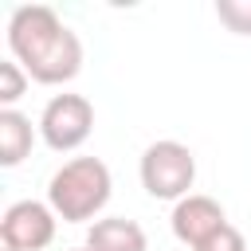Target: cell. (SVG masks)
<instances>
[{"mask_svg":"<svg viewBox=\"0 0 251 251\" xmlns=\"http://www.w3.org/2000/svg\"><path fill=\"white\" fill-rule=\"evenodd\" d=\"M8 51L43 86L71 82L82 71V39L47 4H20L8 16Z\"/></svg>","mask_w":251,"mask_h":251,"instance_id":"obj_1","label":"cell"},{"mask_svg":"<svg viewBox=\"0 0 251 251\" xmlns=\"http://www.w3.org/2000/svg\"><path fill=\"white\" fill-rule=\"evenodd\" d=\"M114 176L102 157H71L47 180V204L63 224H94L110 204Z\"/></svg>","mask_w":251,"mask_h":251,"instance_id":"obj_2","label":"cell"},{"mask_svg":"<svg viewBox=\"0 0 251 251\" xmlns=\"http://www.w3.org/2000/svg\"><path fill=\"white\" fill-rule=\"evenodd\" d=\"M137 176H141V188L153 196V200H184L192 196V184H196V157L188 145L165 137V141H153L145 145L141 153V165H137Z\"/></svg>","mask_w":251,"mask_h":251,"instance_id":"obj_3","label":"cell"},{"mask_svg":"<svg viewBox=\"0 0 251 251\" xmlns=\"http://www.w3.org/2000/svg\"><path fill=\"white\" fill-rule=\"evenodd\" d=\"M94 129V106L82 94H55L39 114V137L55 153H75Z\"/></svg>","mask_w":251,"mask_h":251,"instance_id":"obj_4","label":"cell"},{"mask_svg":"<svg viewBox=\"0 0 251 251\" xmlns=\"http://www.w3.org/2000/svg\"><path fill=\"white\" fill-rule=\"evenodd\" d=\"M59 216L47 200H16L0 220V247L4 251H43L55 243Z\"/></svg>","mask_w":251,"mask_h":251,"instance_id":"obj_5","label":"cell"},{"mask_svg":"<svg viewBox=\"0 0 251 251\" xmlns=\"http://www.w3.org/2000/svg\"><path fill=\"white\" fill-rule=\"evenodd\" d=\"M169 224H173V235L196 251L208 235H216V231L227 224V216H224L220 200H212V196H204V192H192V196H184V200L173 204Z\"/></svg>","mask_w":251,"mask_h":251,"instance_id":"obj_6","label":"cell"},{"mask_svg":"<svg viewBox=\"0 0 251 251\" xmlns=\"http://www.w3.org/2000/svg\"><path fill=\"white\" fill-rule=\"evenodd\" d=\"M86 243L94 251H149V235L137 220L126 216H102L86 227Z\"/></svg>","mask_w":251,"mask_h":251,"instance_id":"obj_7","label":"cell"},{"mask_svg":"<svg viewBox=\"0 0 251 251\" xmlns=\"http://www.w3.org/2000/svg\"><path fill=\"white\" fill-rule=\"evenodd\" d=\"M35 129H39V126H31L27 114H20V110H0V165H4V169H16V165L31 153Z\"/></svg>","mask_w":251,"mask_h":251,"instance_id":"obj_8","label":"cell"},{"mask_svg":"<svg viewBox=\"0 0 251 251\" xmlns=\"http://www.w3.org/2000/svg\"><path fill=\"white\" fill-rule=\"evenodd\" d=\"M27 71L16 63V59H4L0 63V106L4 110H16V102L24 98V90H27Z\"/></svg>","mask_w":251,"mask_h":251,"instance_id":"obj_9","label":"cell"},{"mask_svg":"<svg viewBox=\"0 0 251 251\" xmlns=\"http://www.w3.org/2000/svg\"><path fill=\"white\" fill-rule=\"evenodd\" d=\"M216 16L227 31L251 35V0H216Z\"/></svg>","mask_w":251,"mask_h":251,"instance_id":"obj_10","label":"cell"},{"mask_svg":"<svg viewBox=\"0 0 251 251\" xmlns=\"http://www.w3.org/2000/svg\"><path fill=\"white\" fill-rule=\"evenodd\" d=\"M196 251H247V239H243V231L239 227H231V224H224L216 235H208Z\"/></svg>","mask_w":251,"mask_h":251,"instance_id":"obj_11","label":"cell"},{"mask_svg":"<svg viewBox=\"0 0 251 251\" xmlns=\"http://www.w3.org/2000/svg\"><path fill=\"white\" fill-rule=\"evenodd\" d=\"M71 251H94V247H90V243H82V247H71Z\"/></svg>","mask_w":251,"mask_h":251,"instance_id":"obj_12","label":"cell"}]
</instances>
